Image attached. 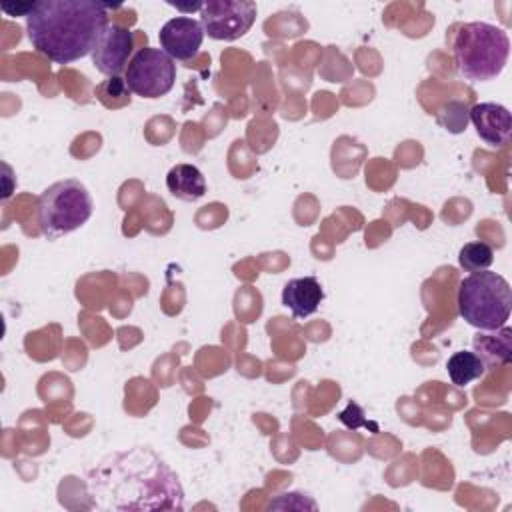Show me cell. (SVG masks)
I'll list each match as a JSON object with an SVG mask.
<instances>
[{
    "label": "cell",
    "instance_id": "obj_1",
    "mask_svg": "<svg viewBox=\"0 0 512 512\" xmlns=\"http://www.w3.org/2000/svg\"><path fill=\"white\" fill-rule=\"evenodd\" d=\"M88 492L100 510H182L176 472L150 448L134 446L104 456L88 472Z\"/></svg>",
    "mask_w": 512,
    "mask_h": 512
},
{
    "label": "cell",
    "instance_id": "obj_2",
    "mask_svg": "<svg viewBox=\"0 0 512 512\" xmlns=\"http://www.w3.org/2000/svg\"><path fill=\"white\" fill-rule=\"evenodd\" d=\"M108 8L96 0H42L26 16V34L38 54L70 64L92 54L108 26Z\"/></svg>",
    "mask_w": 512,
    "mask_h": 512
},
{
    "label": "cell",
    "instance_id": "obj_3",
    "mask_svg": "<svg viewBox=\"0 0 512 512\" xmlns=\"http://www.w3.org/2000/svg\"><path fill=\"white\" fill-rule=\"evenodd\" d=\"M452 54L458 72L466 80L488 82L504 70L510 54V38L500 26L466 22L454 32Z\"/></svg>",
    "mask_w": 512,
    "mask_h": 512
},
{
    "label": "cell",
    "instance_id": "obj_4",
    "mask_svg": "<svg viewBox=\"0 0 512 512\" xmlns=\"http://www.w3.org/2000/svg\"><path fill=\"white\" fill-rule=\"evenodd\" d=\"M458 314L478 330H496L506 324L512 310V288L496 272H470L458 284Z\"/></svg>",
    "mask_w": 512,
    "mask_h": 512
},
{
    "label": "cell",
    "instance_id": "obj_5",
    "mask_svg": "<svg viewBox=\"0 0 512 512\" xmlns=\"http://www.w3.org/2000/svg\"><path fill=\"white\" fill-rule=\"evenodd\" d=\"M94 210L88 188L74 178L50 184L36 202V220L48 240L66 236L84 226Z\"/></svg>",
    "mask_w": 512,
    "mask_h": 512
},
{
    "label": "cell",
    "instance_id": "obj_6",
    "mask_svg": "<svg viewBox=\"0 0 512 512\" xmlns=\"http://www.w3.org/2000/svg\"><path fill=\"white\" fill-rule=\"evenodd\" d=\"M176 80V64L162 48H140L128 62L124 84L136 96L154 100L168 94Z\"/></svg>",
    "mask_w": 512,
    "mask_h": 512
},
{
    "label": "cell",
    "instance_id": "obj_7",
    "mask_svg": "<svg viewBox=\"0 0 512 512\" xmlns=\"http://www.w3.org/2000/svg\"><path fill=\"white\" fill-rule=\"evenodd\" d=\"M202 28L212 40H236L256 20V4L250 0H208L200 8Z\"/></svg>",
    "mask_w": 512,
    "mask_h": 512
},
{
    "label": "cell",
    "instance_id": "obj_8",
    "mask_svg": "<svg viewBox=\"0 0 512 512\" xmlns=\"http://www.w3.org/2000/svg\"><path fill=\"white\" fill-rule=\"evenodd\" d=\"M132 48V32L120 24H108L92 50V62L98 72L116 78L120 72H126Z\"/></svg>",
    "mask_w": 512,
    "mask_h": 512
},
{
    "label": "cell",
    "instance_id": "obj_9",
    "mask_svg": "<svg viewBox=\"0 0 512 512\" xmlns=\"http://www.w3.org/2000/svg\"><path fill=\"white\" fill-rule=\"evenodd\" d=\"M160 48L172 60H192L202 46L204 28L202 22L190 16L170 18L158 32Z\"/></svg>",
    "mask_w": 512,
    "mask_h": 512
},
{
    "label": "cell",
    "instance_id": "obj_10",
    "mask_svg": "<svg viewBox=\"0 0 512 512\" xmlns=\"http://www.w3.org/2000/svg\"><path fill=\"white\" fill-rule=\"evenodd\" d=\"M468 118L472 120L476 134L488 146H502L508 142L512 132V116L510 110L496 102H480L468 110Z\"/></svg>",
    "mask_w": 512,
    "mask_h": 512
},
{
    "label": "cell",
    "instance_id": "obj_11",
    "mask_svg": "<svg viewBox=\"0 0 512 512\" xmlns=\"http://www.w3.org/2000/svg\"><path fill=\"white\" fill-rule=\"evenodd\" d=\"M322 300H324V290H322L318 278H314V276L292 278L282 288V304L298 320L312 316L318 310Z\"/></svg>",
    "mask_w": 512,
    "mask_h": 512
},
{
    "label": "cell",
    "instance_id": "obj_12",
    "mask_svg": "<svg viewBox=\"0 0 512 512\" xmlns=\"http://www.w3.org/2000/svg\"><path fill=\"white\" fill-rule=\"evenodd\" d=\"M474 354L484 366H504L512 360V330L504 324L496 330H482L472 340Z\"/></svg>",
    "mask_w": 512,
    "mask_h": 512
},
{
    "label": "cell",
    "instance_id": "obj_13",
    "mask_svg": "<svg viewBox=\"0 0 512 512\" xmlns=\"http://www.w3.org/2000/svg\"><path fill=\"white\" fill-rule=\"evenodd\" d=\"M166 188L172 196L194 202L206 194V178L192 164H176L166 174Z\"/></svg>",
    "mask_w": 512,
    "mask_h": 512
},
{
    "label": "cell",
    "instance_id": "obj_14",
    "mask_svg": "<svg viewBox=\"0 0 512 512\" xmlns=\"http://www.w3.org/2000/svg\"><path fill=\"white\" fill-rule=\"evenodd\" d=\"M446 370H448L452 384L466 386V384L478 380L486 372V366L474 352L458 350L448 358Z\"/></svg>",
    "mask_w": 512,
    "mask_h": 512
},
{
    "label": "cell",
    "instance_id": "obj_15",
    "mask_svg": "<svg viewBox=\"0 0 512 512\" xmlns=\"http://www.w3.org/2000/svg\"><path fill=\"white\" fill-rule=\"evenodd\" d=\"M494 262V250L492 246H488L486 242H468L460 248L458 252V264L466 270V272H480V270H488Z\"/></svg>",
    "mask_w": 512,
    "mask_h": 512
},
{
    "label": "cell",
    "instance_id": "obj_16",
    "mask_svg": "<svg viewBox=\"0 0 512 512\" xmlns=\"http://www.w3.org/2000/svg\"><path fill=\"white\" fill-rule=\"evenodd\" d=\"M468 106L464 104V102H460V100H452V102H448V104H444L440 110H438V114H436V118H438V122L448 130V132H454V134H458V132H462V130H466V124H468Z\"/></svg>",
    "mask_w": 512,
    "mask_h": 512
},
{
    "label": "cell",
    "instance_id": "obj_17",
    "mask_svg": "<svg viewBox=\"0 0 512 512\" xmlns=\"http://www.w3.org/2000/svg\"><path fill=\"white\" fill-rule=\"evenodd\" d=\"M32 6H34V4H22V6L12 8V6H6V4H4V6H2V12L8 14V16H20V14H22V16H28V14L32 12Z\"/></svg>",
    "mask_w": 512,
    "mask_h": 512
}]
</instances>
